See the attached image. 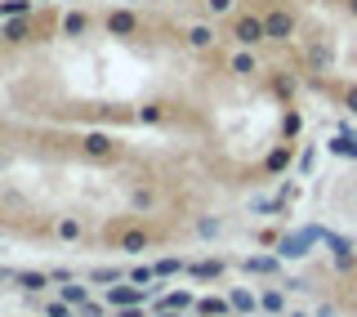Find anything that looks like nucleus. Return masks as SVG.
<instances>
[{
	"instance_id": "f257e3e1",
	"label": "nucleus",
	"mask_w": 357,
	"mask_h": 317,
	"mask_svg": "<svg viewBox=\"0 0 357 317\" xmlns=\"http://www.w3.org/2000/svg\"><path fill=\"white\" fill-rule=\"evenodd\" d=\"M76 152L85 156V161H98V165H112V161H121V139L116 134H107V130H89L76 139Z\"/></svg>"
},
{
	"instance_id": "f03ea898",
	"label": "nucleus",
	"mask_w": 357,
	"mask_h": 317,
	"mask_svg": "<svg viewBox=\"0 0 357 317\" xmlns=\"http://www.w3.org/2000/svg\"><path fill=\"white\" fill-rule=\"evenodd\" d=\"M228 36L237 50H259L268 40V27H264V14H255V9H241L237 18L228 22Z\"/></svg>"
},
{
	"instance_id": "7ed1b4c3",
	"label": "nucleus",
	"mask_w": 357,
	"mask_h": 317,
	"mask_svg": "<svg viewBox=\"0 0 357 317\" xmlns=\"http://www.w3.org/2000/svg\"><path fill=\"white\" fill-rule=\"evenodd\" d=\"M264 27H268V40H273V45H286V40H295L299 18H295V9L273 5V9H264Z\"/></svg>"
},
{
	"instance_id": "20e7f679",
	"label": "nucleus",
	"mask_w": 357,
	"mask_h": 317,
	"mask_svg": "<svg viewBox=\"0 0 357 317\" xmlns=\"http://www.w3.org/2000/svg\"><path fill=\"white\" fill-rule=\"evenodd\" d=\"M103 31H107V36H116V40H130V36H139V31H143V14H139V9L116 5V9H107V14H103Z\"/></svg>"
},
{
	"instance_id": "39448f33",
	"label": "nucleus",
	"mask_w": 357,
	"mask_h": 317,
	"mask_svg": "<svg viewBox=\"0 0 357 317\" xmlns=\"http://www.w3.org/2000/svg\"><path fill=\"white\" fill-rule=\"evenodd\" d=\"M178 40L188 45L192 54H210L219 45V27L210 18H197V22H183V31H178Z\"/></svg>"
},
{
	"instance_id": "423d86ee",
	"label": "nucleus",
	"mask_w": 357,
	"mask_h": 317,
	"mask_svg": "<svg viewBox=\"0 0 357 317\" xmlns=\"http://www.w3.org/2000/svg\"><path fill=\"white\" fill-rule=\"evenodd\" d=\"M103 304L112 313L116 309H134V304H152V290H143V286H134V281H116V286H103Z\"/></svg>"
},
{
	"instance_id": "0eeeda50",
	"label": "nucleus",
	"mask_w": 357,
	"mask_h": 317,
	"mask_svg": "<svg viewBox=\"0 0 357 317\" xmlns=\"http://www.w3.org/2000/svg\"><path fill=\"white\" fill-rule=\"evenodd\" d=\"M228 72L241 76V81H255V76L264 72V63H259V54H255V50H232L228 54Z\"/></svg>"
},
{
	"instance_id": "6e6552de",
	"label": "nucleus",
	"mask_w": 357,
	"mask_h": 317,
	"mask_svg": "<svg viewBox=\"0 0 357 317\" xmlns=\"http://www.w3.org/2000/svg\"><path fill=\"white\" fill-rule=\"evenodd\" d=\"M245 277H277L282 273V255H241Z\"/></svg>"
},
{
	"instance_id": "1a4fd4ad",
	"label": "nucleus",
	"mask_w": 357,
	"mask_h": 317,
	"mask_svg": "<svg viewBox=\"0 0 357 317\" xmlns=\"http://www.w3.org/2000/svg\"><path fill=\"white\" fill-rule=\"evenodd\" d=\"M89 27H94V18L85 14V9H67V14L59 18V31L67 40H81V36H89Z\"/></svg>"
},
{
	"instance_id": "9d476101",
	"label": "nucleus",
	"mask_w": 357,
	"mask_h": 317,
	"mask_svg": "<svg viewBox=\"0 0 357 317\" xmlns=\"http://www.w3.org/2000/svg\"><path fill=\"white\" fill-rule=\"evenodd\" d=\"M228 304H232V313H237V317H255V313H264L259 295H255V290H245V286H232V290H228Z\"/></svg>"
},
{
	"instance_id": "9b49d317",
	"label": "nucleus",
	"mask_w": 357,
	"mask_h": 317,
	"mask_svg": "<svg viewBox=\"0 0 357 317\" xmlns=\"http://www.w3.org/2000/svg\"><path fill=\"white\" fill-rule=\"evenodd\" d=\"M50 273H45V268H18V273H14V286L22 290V295H36V290H45V286H50Z\"/></svg>"
},
{
	"instance_id": "f8f14e48",
	"label": "nucleus",
	"mask_w": 357,
	"mask_h": 317,
	"mask_svg": "<svg viewBox=\"0 0 357 317\" xmlns=\"http://www.w3.org/2000/svg\"><path fill=\"white\" fill-rule=\"evenodd\" d=\"M188 273H192L197 281H219L223 273H228V264H223L219 255H206V259H197V264H188Z\"/></svg>"
},
{
	"instance_id": "ddd939ff",
	"label": "nucleus",
	"mask_w": 357,
	"mask_h": 317,
	"mask_svg": "<svg viewBox=\"0 0 357 317\" xmlns=\"http://www.w3.org/2000/svg\"><path fill=\"white\" fill-rule=\"evenodd\" d=\"M192 313L197 317H237V313H232V304H228V295H201Z\"/></svg>"
},
{
	"instance_id": "4468645a",
	"label": "nucleus",
	"mask_w": 357,
	"mask_h": 317,
	"mask_svg": "<svg viewBox=\"0 0 357 317\" xmlns=\"http://www.w3.org/2000/svg\"><path fill=\"white\" fill-rule=\"evenodd\" d=\"M116 246H121L126 255H143V251L152 246V233H148V228H126V233L116 237Z\"/></svg>"
},
{
	"instance_id": "2eb2a0df",
	"label": "nucleus",
	"mask_w": 357,
	"mask_h": 317,
	"mask_svg": "<svg viewBox=\"0 0 357 317\" xmlns=\"http://www.w3.org/2000/svg\"><path fill=\"white\" fill-rule=\"evenodd\" d=\"M54 237H59V242H81L85 223L76 219V214H59V219H54Z\"/></svg>"
},
{
	"instance_id": "dca6fc26",
	"label": "nucleus",
	"mask_w": 357,
	"mask_h": 317,
	"mask_svg": "<svg viewBox=\"0 0 357 317\" xmlns=\"http://www.w3.org/2000/svg\"><path fill=\"white\" fill-rule=\"evenodd\" d=\"M156 201H161V192H156L152 184H134V188H130V206H134V210L148 214V210H156Z\"/></svg>"
},
{
	"instance_id": "f3484780",
	"label": "nucleus",
	"mask_w": 357,
	"mask_h": 317,
	"mask_svg": "<svg viewBox=\"0 0 357 317\" xmlns=\"http://www.w3.org/2000/svg\"><path fill=\"white\" fill-rule=\"evenodd\" d=\"M201 14L210 22H219V18H237L241 9H237V0H201Z\"/></svg>"
},
{
	"instance_id": "a211bd4d",
	"label": "nucleus",
	"mask_w": 357,
	"mask_h": 317,
	"mask_svg": "<svg viewBox=\"0 0 357 317\" xmlns=\"http://www.w3.org/2000/svg\"><path fill=\"white\" fill-rule=\"evenodd\" d=\"M259 304H264V313H286V286H264V295H259Z\"/></svg>"
},
{
	"instance_id": "6ab92c4d",
	"label": "nucleus",
	"mask_w": 357,
	"mask_h": 317,
	"mask_svg": "<svg viewBox=\"0 0 357 317\" xmlns=\"http://www.w3.org/2000/svg\"><path fill=\"white\" fill-rule=\"evenodd\" d=\"M59 300H67L72 309H81V304H89V286H81V281H63V286H59Z\"/></svg>"
},
{
	"instance_id": "aec40b11",
	"label": "nucleus",
	"mask_w": 357,
	"mask_h": 317,
	"mask_svg": "<svg viewBox=\"0 0 357 317\" xmlns=\"http://www.w3.org/2000/svg\"><path fill=\"white\" fill-rule=\"evenodd\" d=\"M290 156H295V148H290V143H277V148L268 152L264 170H268V175H277V170H286V165H290Z\"/></svg>"
},
{
	"instance_id": "412c9836",
	"label": "nucleus",
	"mask_w": 357,
	"mask_h": 317,
	"mask_svg": "<svg viewBox=\"0 0 357 317\" xmlns=\"http://www.w3.org/2000/svg\"><path fill=\"white\" fill-rule=\"evenodd\" d=\"M188 273V259H178V255H165V259H156V277H183Z\"/></svg>"
},
{
	"instance_id": "4be33fe9",
	"label": "nucleus",
	"mask_w": 357,
	"mask_h": 317,
	"mask_svg": "<svg viewBox=\"0 0 357 317\" xmlns=\"http://www.w3.org/2000/svg\"><path fill=\"white\" fill-rule=\"evenodd\" d=\"M134 117H139V126H161L170 112H165V103H156V98H152V103H143L139 112H134Z\"/></svg>"
},
{
	"instance_id": "5701e85b",
	"label": "nucleus",
	"mask_w": 357,
	"mask_h": 317,
	"mask_svg": "<svg viewBox=\"0 0 357 317\" xmlns=\"http://www.w3.org/2000/svg\"><path fill=\"white\" fill-rule=\"evenodd\" d=\"M0 40H5V45H22V40H27V18H9L5 27H0Z\"/></svg>"
},
{
	"instance_id": "b1692460",
	"label": "nucleus",
	"mask_w": 357,
	"mask_h": 317,
	"mask_svg": "<svg viewBox=\"0 0 357 317\" xmlns=\"http://www.w3.org/2000/svg\"><path fill=\"white\" fill-rule=\"evenodd\" d=\"M89 281L94 286H116V281H126V273L121 268H89Z\"/></svg>"
},
{
	"instance_id": "393cba45",
	"label": "nucleus",
	"mask_w": 357,
	"mask_h": 317,
	"mask_svg": "<svg viewBox=\"0 0 357 317\" xmlns=\"http://www.w3.org/2000/svg\"><path fill=\"white\" fill-rule=\"evenodd\" d=\"M219 233H223V219H197V237H201V242H215Z\"/></svg>"
},
{
	"instance_id": "a878e982",
	"label": "nucleus",
	"mask_w": 357,
	"mask_h": 317,
	"mask_svg": "<svg viewBox=\"0 0 357 317\" xmlns=\"http://www.w3.org/2000/svg\"><path fill=\"white\" fill-rule=\"evenodd\" d=\"M331 152H340V156H357V139H353V134H340V139L331 143Z\"/></svg>"
},
{
	"instance_id": "bb28decb",
	"label": "nucleus",
	"mask_w": 357,
	"mask_h": 317,
	"mask_svg": "<svg viewBox=\"0 0 357 317\" xmlns=\"http://www.w3.org/2000/svg\"><path fill=\"white\" fill-rule=\"evenodd\" d=\"M45 317H81V313H76L67 300H54V304H45Z\"/></svg>"
},
{
	"instance_id": "cd10ccee",
	"label": "nucleus",
	"mask_w": 357,
	"mask_h": 317,
	"mask_svg": "<svg viewBox=\"0 0 357 317\" xmlns=\"http://www.w3.org/2000/svg\"><path fill=\"white\" fill-rule=\"evenodd\" d=\"M0 14H9V18H27V14H31V0H9V5H0Z\"/></svg>"
},
{
	"instance_id": "c85d7f7f",
	"label": "nucleus",
	"mask_w": 357,
	"mask_h": 317,
	"mask_svg": "<svg viewBox=\"0 0 357 317\" xmlns=\"http://www.w3.org/2000/svg\"><path fill=\"white\" fill-rule=\"evenodd\" d=\"M81 317H107V304H98V300H89V304H81V309H76Z\"/></svg>"
},
{
	"instance_id": "c756f323",
	"label": "nucleus",
	"mask_w": 357,
	"mask_h": 317,
	"mask_svg": "<svg viewBox=\"0 0 357 317\" xmlns=\"http://www.w3.org/2000/svg\"><path fill=\"white\" fill-rule=\"evenodd\" d=\"M282 130H286V143H290V139H295V134H299V112H295V108L286 112V126H282Z\"/></svg>"
},
{
	"instance_id": "7c9ffc66",
	"label": "nucleus",
	"mask_w": 357,
	"mask_h": 317,
	"mask_svg": "<svg viewBox=\"0 0 357 317\" xmlns=\"http://www.w3.org/2000/svg\"><path fill=\"white\" fill-rule=\"evenodd\" d=\"M340 103H344V112H353V117H357V85L344 89V94H340Z\"/></svg>"
},
{
	"instance_id": "2f4dec72",
	"label": "nucleus",
	"mask_w": 357,
	"mask_h": 317,
	"mask_svg": "<svg viewBox=\"0 0 357 317\" xmlns=\"http://www.w3.org/2000/svg\"><path fill=\"white\" fill-rule=\"evenodd\" d=\"M312 317H340V313H335V304H317V309H312Z\"/></svg>"
},
{
	"instance_id": "473e14b6",
	"label": "nucleus",
	"mask_w": 357,
	"mask_h": 317,
	"mask_svg": "<svg viewBox=\"0 0 357 317\" xmlns=\"http://www.w3.org/2000/svg\"><path fill=\"white\" fill-rule=\"evenodd\" d=\"M344 9H349V14L357 18V0H344Z\"/></svg>"
},
{
	"instance_id": "72a5a7b5",
	"label": "nucleus",
	"mask_w": 357,
	"mask_h": 317,
	"mask_svg": "<svg viewBox=\"0 0 357 317\" xmlns=\"http://www.w3.org/2000/svg\"><path fill=\"white\" fill-rule=\"evenodd\" d=\"M152 317H183V313H170V309H165V313H152Z\"/></svg>"
}]
</instances>
